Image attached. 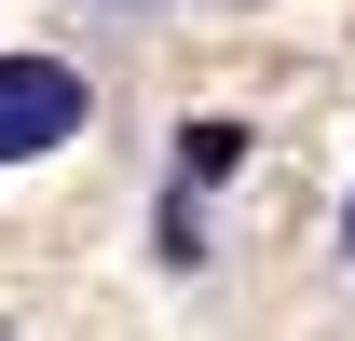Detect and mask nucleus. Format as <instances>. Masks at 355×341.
<instances>
[{
  "label": "nucleus",
  "mask_w": 355,
  "mask_h": 341,
  "mask_svg": "<svg viewBox=\"0 0 355 341\" xmlns=\"http://www.w3.org/2000/svg\"><path fill=\"white\" fill-rule=\"evenodd\" d=\"M83 123H96V82H83V55L0 42V164H55V150H69Z\"/></svg>",
  "instance_id": "1"
},
{
  "label": "nucleus",
  "mask_w": 355,
  "mask_h": 341,
  "mask_svg": "<svg viewBox=\"0 0 355 341\" xmlns=\"http://www.w3.org/2000/svg\"><path fill=\"white\" fill-rule=\"evenodd\" d=\"M178 177H191V191L246 177V123H232V110H191V123H178Z\"/></svg>",
  "instance_id": "2"
},
{
  "label": "nucleus",
  "mask_w": 355,
  "mask_h": 341,
  "mask_svg": "<svg viewBox=\"0 0 355 341\" xmlns=\"http://www.w3.org/2000/svg\"><path fill=\"white\" fill-rule=\"evenodd\" d=\"M150 232H164V273H205V259H219V246H205V191H191V177L164 191V218H150Z\"/></svg>",
  "instance_id": "3"
},
{
  "label": "nucleus",
  "mask_w": 355,
  "mask_h": 341,
  "mask_svg": "<svg viewBox=\"0 0 355 341\" xmlns=\"http://www.w3.org/2000/svg\"><path fill=\"white\" fill-rule=\"evenodd\" d=\"M342 273H355V177H342Z\"/></svg>",
  "instance_id": "4"
},
{
  "label": "nucleus",
  "mask_w": 355,
  "mask_h": 341,
  "mask_svg": "<svg viewBox=\"0 0 355 341\" xmlns=\"http://www.w3.org/2000/svg\"><path fill=\"white\" fill-rule=\"evenodd\" d=\"M96 14H178V0H96Z\"/></svg>",
  "instance_id": "5"
}]
</instances>
